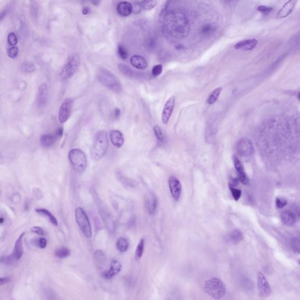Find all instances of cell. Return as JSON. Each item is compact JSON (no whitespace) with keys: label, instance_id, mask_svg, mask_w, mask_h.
I'll use <instances>...</instances> for the list:
<instances>
[{"label":"cell","instance_id":"1","mask_svg":"<svg viewBox=\"0 0 300 300\" xmlns=\"http://www.w3.org/2000/svg\"><path fill=\"white\" fill-rule=\"evenodd\" d=\"M97 79L102 85L109 90L120 93L123 91V86L116 75L105 68H100L97 73Z\"/></svg>","mask_w":300,"mask_h":300},{"label":"cell","instance_id":"2","mask_svg":"<svg viewBox=\"0 0 300 300\" xmlns=\"http://www.w3.org/2000/svg\"><path fill=\"white\" fill-rule=\"evenodd\" d=\"M108 147V140L107 133L104 131H100L96 134L91 155L94 160L102 158L107 152Z\"/></svg>","mask_w":300,"mask_h":300},{"label":"cell","instance_id":"3","mask_svg":"<svg viewBox=\"0 0 300 300\" xmlns=\"http://www.w3.org/2000/svg\"><path fill=\"white\" fill-rule=\"evenodd\" d=\"M204 291L215 300L221 299L226 292V286L218 278H212L206 281L204 285Z\"/></svg>","mask_w":300,"mask_h":300},{"label":"cell","instance_id":"4","mask_svg":"<svg viewBox=\"0 0 300 300\" xmlns=\"http://www.w3.org/2000/svg\"><path fill=\"white\" fill-rule=\"evenodd\" d=\"M70 163L73 169L78 173H81L86 169L87 158L85 153L79 148L70 150L68 155Z\"/></svg>","mask_w":300,"mask_h":300},{"label":"cell","instance_id":"5","mask_svg":"<svg viewBox=\"0 0 300 300\" xmlns=\"http://www.w3.org/2000/svg\"><path fill=\"white\" fill-rule=\"evenodd\" d=\"M81 64V56L79 53H74L69 57L66 64L60 73L62 79H68L73 76L77 71Z\"/></svg>","mask_w":300,"mask_h":300},{"label":"cell","instance_id":"6","mask_svg":"<svg viewBox=\"0 0 300 300\" xmlns=\"http://www.w3.org/2000/svg\"><path fill=\"white\" fill-rule=\"evenodd\" d=\"M75 218L79 227L84 235L87 238L92 236V228L90 221L85 212L81 208H77L75 210Z\"/></svg>","mask_w":300,"mask_h":300},{"label":"cell","instance_id":"7","mask_svg":"<svg viewBox=\"0 0 300 300\" xmlns=\"http://www.w3.org/2000/svg\"><path fill=\"white\" fill-rule=\"evenodd\" d=\"M238 154L244 157H249L253 154L254 146L252 142L248 138H242L236 146Z\"/></svg>","mask_w":300,"mask_h":300},{"label":"cell","instance_id":"8","mask_svg":"<svg viewBox=\"0 0 300 300\" xmlns=\"http://www.w3.org/2000/svg\"><path fill=\"white\" fill-rule=\"evenodd\" d=\"M73 100L71 98L65 99L59 111V120L60 123H64L69 119L73 107Z\"/></svg>","mask_w":300,"mask_h":300},{"label":"cell","instance_id":"9","mask_svg":"<svg viewBox=\"0 0 300 300\" xmlns=\"http://www.w3.org/2000/svg\"><path fill=\"white\" fill-rule=\"evenodd\" d=\"M257 287L259 294L262 297L266 298L270 296L271 290L270 284L266 280L264 275L261 272H259L257 275Z\"/></svg>","mask_w":300,"mask_h":300},{"label":"cell","instance_id":"10","mask_svg":"<svg viewBox=\"0 0 300 300\" xmlns=\"http://www.w3.org/2000/svg\"><path fill=\"white\" fill-rule=\"evenodd\" d=\"M175 103V97L174 96H172L168 99L167 101L165 104L161 115V120L164 125H167L170 119L172 113L174 110Z\"/></svg>","mask_w":300,"mask_h":300},{"label":"cell","instance_id":"11","mask_svg":"<svg viewBox=\"0 0 300 300\" xmlns=\"http://www.w3.org/2000/svg\"><path fill=\"white\" fill-rule=\"evenodd\" d=\"M168 184L172 197L175 201H178L180 198L182 191L180 181L175 176H171L169 178Z\"/></svg>","mask_w":300,"mask_h":300},{"label":"cell","instance_id":"12","mask_svg":"<svg viewBox=\"0 0 300 300\" xmlns=\"http://www.w3.org/2000/svg\"><path fill=\"white\" fill-rule=\"evenodd\" d=\"M298 1V0H288L280 9L276 17L280 19L287 17L293 11Z\"/></svg>","mask_w":300,"mask_h":300},{"label":"cell","instance_id":"13","mask_svg":"<svg viewBox=\"0 0 300 300\" xmlns=\"http://www.w3.org/2000/svg\"><path fill=\"white\" fill-rule=\"evenodd\" d=\"M258 44V41L256 39H249L242 40L236 43L234 46L236 50L242 51H249L254 49Z\"/></svg>","mask_w":300,"mask_h":300},{"label":"cell","instance_id":"14","mask_svg":"<svg viewBox=\"0 0 300 300\" xmlns=\"http://www.w3.org/2000/svg\"><path fill=\"white\" fill-rule=\"evenodd\" d=\"M233 160L236 171L237 172L238 174L239 180L243 184H248L249 182V178L244 172V167L242 163L236 156L233 157Z\"/></svg>","mask_w":300,"mask_h":300},{"label":"cell","instance_id":"15","mask_svg":"<svg viewBox=\"0 0 300 300\" xmlns=\"http://www.w3.org/2000/svg\"><path fill=\"white\" fill-rule=\"evenodd\" d=\"M47 99V86L43 83L39 87L37 94V105L39 108L43 109L46 106Z\"/></svg>","mask_w":300,"mask_h":300},{"label":"cell","instance_id":"16","mask_svg":"<svg viewBox=\"0 0 300 300\" xmlns=\"http://www.w3.org/2000/svg\"><path fill=\"white\" fill-rule=\"evenodd\" d=\"M157 204L156 196L153 192H149L145 197V206L147 212L150 214L154 213Z\"/></svg>","mask_w":300,"mask_h":300},{"label":"cell","instance_id":"17","mask_svg":"<svg viewBox=\"0 0 300 300\" xmlns=\"http://www.w3.org/2000/svg\"><path fill=\"white\" fill-rule=\"evenodd\" d=\"M122 266L120 262L116 260H113L111 263L110 268L107 270L104 271L102 274L103 277L106 279H112V277L118 274L121 269Z\"/></svg>","mask_w":300,"mask_h":300},{"label":"cell","instance_id":"18","mask_svg":"<svg viewBox=\"0 0 300 300\" xmlns=\"http://www.w3.org/2000/svg\"><path fill=\"white\" fill-rule=\"evenodd\" d=\"M281 220L285 225L292 226L296 223L297 216L292 210H284L281 214Z\"/></svg>","mask_w":300,"mask_h":300},{"label":"cell","instance_id":"19","mask_svg":"<svg viewBox=\"0 0 300 300\" xmlns=\"http://www.w3.org/2000/svg\"><path fill=\"white\" fill-rule=\"evenodd\" d=\"M110 138L112 144L117 148H120L123 146L125 139L123 134L119 130H113L110 134Z\"/></svg>","mask_w":300,"mask_h":300},{"label":"cell","instance_id":"20","mask_svg":"<svg viewBox=\"0 0 300 300\" xmlns=\"http://www.w3.org/2000/svg\"><path fill=\"white\" fill-rule=\"evenodd\" d=\"M117 11L121 16L128 17L133 13V5L129 2L122 1L117 5Z\"/></svg>","mask_w":300,"mask_h":300},{"label":"cell","instance_id":"21","mask_svg":"<svg viewBox=\"0 0 300 300\" xmlns=\"http://www.w3.org/2000/svg\"><path fill=\"white\" fill-rule=\"evenodd\" d=\"M24 235H25V233H22L21 235L19 236L15 244V247H14L13 254L15 258V259L17 260V261L21 258L24 253L23 246H22V237H24Z\"/></svg>","mask_w":300,"mask_h":300},{"label":"cell","instance_id":"22","mask_svg":"<svg viewBox=\"0 0 300 300\" xmlns=\"http://www.w3.org/2000/svg\"><path fill=\"white\" fill-rule=\"evenodd\" d=\"M130 63L133 66L138 69H146L147 66V62L146 59L142 56L134 55L130 58Z\"/></svg>","mask_w":300,"mask_h":300},{"label":"cell","instance_id":"23","mask_svg":"<svg viewBox=\"0 0 300 300\" xmlns=\"http://www.w3.org/2000/svg\"><path fill=\"white\" fill-rule=\"evenodd\" d=\"M57 140L54 134H43L41 137V144L45 148H49L55 144Z\"/></svg>","mask_w":300,"mask_h":300},{"label":"cell","instance_id":"24","mask_svg":"<svg viewBox=\"0 0 300 300\" xmlns=\"http://www.w3.org/2000/svg\"><path fill=\"white\" fill-rule=\"evenodd\" d=\"M228 239L233 244H237L243 239V236L239 229H235L231 231L228 235Z\"/></svg>","mask_w":300,"mask_h":300},{"label":"cell","instance_id":"25","mask_svg":"<svg viewBox=\"0 0 300 300\" xmlns=\"http://www.w3.org/2000/svg\"><path fill=\"white\" fill-rule=\"evenodd\" d=\"M118 68L122 74H123L127 77H130V78L137 77L138 73H137V72H136L135 71L133 70V69H131L125 64H119L118 65Z\"/></svg>","mask_w":300,"mask_h":300},{"label":"cell","instance_id":"26","mask_svg":"<svg viewBox=\"0 0 300 300\" xmlns=\"http://www.w3.org/2000/svg\"><path fill=\"white\" fill-rule=\"evenodd\" d=\"M116 246L120 252L123 253L126 252L129 248V242L125 237H120L117 240Z\"/></svg>","mask_w":300,"mask_h":300},{"label":"cell","instance_id":"27","mask_svg":"<svg viewBox=\"0 0 300 300\" xmlns=\"http://www.w3.org/2000/svg\"><path fill=\"white\" fill-rule=\"evenodd\" d=\"M36 210V212H38L39 214H42V215H44L45 216L47 217V218L49 219V220H50V222H51L53 225L58 226V222L57 219H56V218H55L53 214H52L51 213L49 210L45 209H36V210Z\"/></svg>","mask_w":300,"mask_h":300},{"label":"cell","instance_id":"28","mask_svg":"<svg viewBox=\"0 0 300 300\" xmlns=\"http://www.w3.org/2000/svg\"><path fill=\"white\" fill-rule=\"evenodd\" d=\"M222 90V87H219L216 89H215L209 96L208 98L207 99V103L209 104H212L216 102V100L218 99L219 95L220 94Z\"/></svg>","mask_w":300,"mask_h":300},{"label":"cell","instance_id":"29","mask_svg":"<svg viewBox=\"0 0 300 300\" xmlns=\"http://www.w3.org/2000/svg\"><path fill=\"white\" fill-rule=\"evenodd\" d=\"M144 239H142L140 240L139 243H138L137 248L135 252V258L137 260H139L141 258L144 253Z\"/></svg>","mask_w":300,"mask_h":300},{"label":"cell","instance_id":"30","mask_svg":"<svg viewBox=\"0 0 300 300\" xmlns=\"http://www.w3.org/2000/svg\"><path fill=\"white\" fill-rule=\"evenodd\" d=\"M157 4V0H142L140 3V7L142 9L150 10L154 8Z\"/></svg>","mask_w":300,"mask_h":300},{"label":"cell","instance_id":"31","mask_svg":"<svg viewBox=\"0 0 300 300\" xmlns=\"http://www.w3.org/2000/svg\"><path fill=\"white\" fill-rule=\"evenodd\" d=\"M22 70L25 73H32L34 72L35 66L34 64L30 62H25L21 65Z\"/></svg>","mask_w":300,"mask_h":300},{"label":"cell","instance_id":"32","mask_svg":"<svg viewBox=\"0 0 300 300\" xmlns=\"http://www.w3.org/2000/svg\"><path fill=\"white\" fill-rule=\"evenodd\" d=\"M70 252L69 249L66 247H63L57 250L55 252V255L56 257H59L60 258H64L68 257L70 255Z\"/></svg>","mask_w":300,"mask_h":300},{"label":"cell","instance_id":"33","mask_svg":"<svg viewBox=\"0 0 300 300\" xmlns=\"http://www.w3.org/2000/svg\"><path fill=\"white\" fill-rule=\"evenodd\" d=\"M30 14L32 19H36L37 18L38 14V8L37 4L33 1H32L31 3Z\"/></svg>","mask_w":300,"mask_h":300},{"label":"cell","instance_id":"34","mask_svg":"<svg viewBox=\"0 0 300 300\" xmlns=\"http://www.w3.org/2000/svg\"><path fill=\"white\" fill-rule=\"evenodd\" d=\"M117 51L119 55L122 59L125 60L128 58V52L123 45H119L117 47Z\"/></svg>","mask_w":300,"mask_h":300},{"label":"cell","instance_id":"35","mask_svg":"<svg viewBox=\"0 0 300 300\" xmlns=\"http://www.w3.org/2000/svg\"><path fill=\"white\" fill-rule=\"evenodd\" d=\"M229 189L231 191V195H232V197H233V199L236 201H239V199H240L241 195H242L241 190L239 189L236 188L235 187L231 186H229Z\"/></svg>","mask_w":300,"mask_h":300},{"label":"cell","instance_id":"36","mask_svg":"<svg viewBox=\"0 0 300 300\" xmlns=\"http://www.w3.org/2000/svg\"><path fill=\"white\" fill-rule=\"evenodd\" d=\"M291 246L292 250L295 253H299L300 252V240L298 238L294 237L292 239L291 242Z\"/></svg>","mask_w":300,"mask_h":300},{"label":"cell","instance_id":"37","mask_svg":"<svg viewBox=\"0 0 300 300\" xmlns=\"http://www.w3.org/2000/svg\"><path fill=\"white\" fill-rule=\"evenodd\" d=\"M153 130L154 131L155 135L159 142H163L164 141V136L160 127L158 125H155L153 128Z\"/></svg>","mask_w":300,"mask_h":300},{"label":"cell","instance_id":"38","mask_svg":"<svg viewBox=\"0 0 300 300\" xmlns=\"http://www.w3.org/2000/svg\"><path fill=\"white\" fill-rule=\"evenodd\" d=\"M7 41L9 45L12 47H15L18 43V39L16 35L14 32H11L9 34L7 38Z\"/></svg>","mask_w":300,"mask_h":300},{"label":"cell","instance_id":"39","mask_svg":"<svg viewBox=\"0 0 300 300\" xmlns=\"http://www.w3.org/2000/svg\"><path fill=\"white\" fill-rule=\"evenodd\" d=\"M17 261L15 258L13 256V254L10 256H5V257H2L0 258V262L3 263H5L7 264H13L14 262Z\"/></svg>","mask_w":300,"mask_h":300},{"label":"cell","instance_id":"40","mask_svg":"<svg viewBox=\"0 0 300 300\" xmlns=\"http://www.w3.org/2000/svg\"><path fill=\"white\" fill-rule=\"evenodd\" d=\"M163 67L162 64H157L153 67L151 73L154 77H157L161 75L163 72Z\"/></svg>","mask_w":300,"mask_h":300},{"label":"cell","instance_id":"41","mask_svg":"<svg viewBox=\"0 0 300 300\" xmlns=\"http://www.w3.org/2000/svg\"><path fill=\"white\" fill-rule=\"evenodd\" d=\"M275 205L277 208L281 209L287 205V201L283 197H277L275 199Z\"/></svg>","mask_w":300,"mask_h":300},{"label":"cell","instance_id":"42","mask_svg":"<svg viewBox=\"0 0 300 300\" xmlns=\"http://www.w3.org/2000/svg\"><path fill=\"white\" fill-rule=\"evenodd\" d=\"M18 52H19L18 48L16 47H13L9 49L7 52V54L10 58L14 59L17 56Z\"/></svg>","mask_w":300,"mask_h":300},{"label":"cell","instance_id":"43","mask_svg":"<svg viewBox=\"0 0 300 300\" xmlns=\"http://www.w3.org/2000/svg\"><path fill=\"white\" fill-rule=\"evenodd\" d=\"M257 11H258L259 12L262 13L263 14L268 15L270 12L272 11L273 8L269 7H267V6H265V5H261V6L258 7L257 8Z\"/></svg>","mask_w":300,"mask_h":300},{"label":"cell","instance_id":"44","mask_svg":"<svg viewBox=\"0 0 300 300\" xmlns=\"http://www.w3.org/2000/svg\"><path fill=\"white\" fill-rule=\"evenodd\" d=\"M30 230L32 232L35 233L39 235H44V231H43V229L40 227L34 226V227H31Z\"/></svg>","mask_w":300,"mask_h":300},{"label":"cell","instance_id":"45","mask_svg":"<svg viewBox=\"0 0 300 300\" xmlns=\"http://www.w3.org/2000/svg\"><path fill=\"white\" fill-rule=\"evenodd\" d=\"M38 243L39 246L42 249L45 248L47 245V241L45 238H40L38 241Z\"/></svg>","mask_w":300,"mask_h":300},{"label":"cell","instance_id":"46","mask_svg":"<svg viewBox=\"0 0 300 300\" xmlns=\"http://www.w3.org/2000/svg\"><path fill=\"white\" fill-rule=\"evenodd\" d=\"M63 134H64V129L63 127H59L58 129H57L55 131V136L56 137L57 139H59L60 138L62 137L63 136Z\"/></svg>","mask_w":300,"mask_h":300},{"label":"cell","instance_id":"47","mask_svg":"<svg viewBox=\"0 0 300 300\" xmlns=\"http://www.w3.org/2000/svg\"><path fill=\"white\" fill-rule=\"evenodd\" d=\"M121 114V111L119 108H116L114 111V116L116 119H118L120 117Z\"/></svg>","mask_w":300,"mask_h":300},{"label":"cell","instance_id":"48","mask_svg":"<svg viewBox=\"0 0 300 300\" xmlns=\"http://www.w3.org/2000/svg\"><path fill=\"white\" fill-rule=\"evenodd\" d=\"M7 9H4L0 13V21H1L4 19V18L5 17V15L7 14Z\"/></svg>","mask_w":300,"mask_h":300},{"label":"cell","instance_id":"49","mask_svg":"<svg viewBox=\"0 0 300 300\" xmlns=\"http://www.w3.org/2000/svg\"><path fill=\"white\" fill-rule=\"evenodd\" d=\"M9 280L8 278L0 277V285H3L4 284H6V283L9 282Z\"/></svg>","mask_w":300,"mask_h":300},{"label":"cell","instance_id":"50","mask_svg":"<svg viewBox=\"0 0 300 300\" xmlns=\"http://www.w3.org/2000/svg\"><path fill=\"white\" fill-rule=\"evenodd\" d=\"M89 13H90V8H88V7H85L83 9L82 13H83L84 15H87V14H88Z\"/></svg>","mask_w":300,"mask_h":300}]
</instances>
